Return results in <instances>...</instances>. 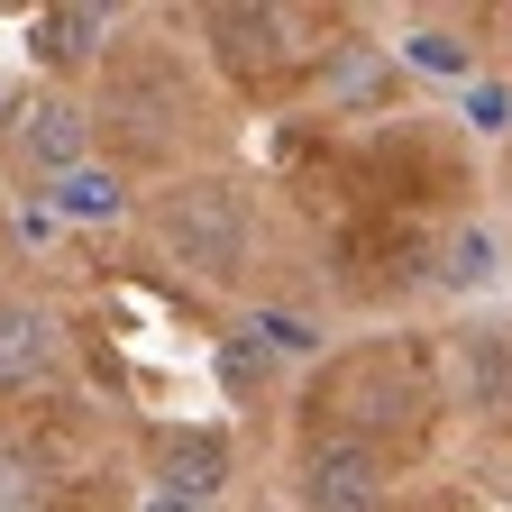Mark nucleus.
Returning <instances> with one entry per match:
<instances>
[{"label":"nucleus","instance_id":"1","mask_svg":"<svg viewBox=\"0 0 512 512\" xmlns=\"http://www.w3.org/2000/svg\"><path fill=\"white\" fill-rule=\"evenodd\" d=\"M46 83L0 119V183L101 165L119 238L238 320L330 330L485 293L467 138L348 10H37Z\"/></svg>","mask_w":512,"mask_h":512},{"label":"nucleus","instance_id":"2","mask_svg":"<svg viewBox=\"0 0 512 512\" xmlns=\"http://www.w3.org/2000/svg\"><path fill=\"white\" fill-rule=\"evenodd\" d=\"M0 512H147L128 430L10 183H0Z\"/></svg>","mask_w":512,"mask_h":512},{"label":"nucleus","instance_id":"3","mask_svg":"<svg viewBox=\"0 0 512 512\" xmlns=\"http://www.w3.org/2000/svg\"><path fill=\"white\" fill-rule=\"evenodd\" d=\"M238 512H256V503H238Z\"/></svg>","mask_w":512,"mask_h":512}]
</instances>
